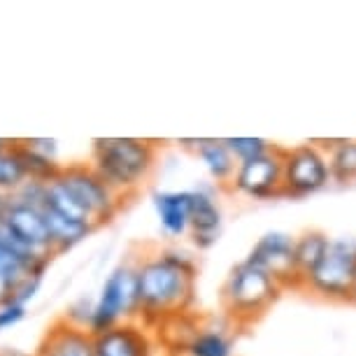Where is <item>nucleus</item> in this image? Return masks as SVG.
Here are the masks:
<instances>
[{"label":"nucleus","mask_w":356,"mask_h":356,"mask_svg":"<svg viewBox=\"0 0 356 356\" xmlns=\"http://www.w3.org/2000/svg\"><path fill=\"white\" fill-rule=\"evenodd\" d=\"M140 319L145 326H163L182 317L196 300V261L184 250H159L136 261Z\"/></svg>","instance_id":"f257e3e1"},{"label":"nucleus","mask_w":356,"mask_h":356,"mask_svg":"<svg viewBox=\"0 0 356 356\" xmlns=\"http://www.w3.org/2000/svg\"><path fill=\"white\" fill-rule=\"evenodd\" d=\"M91 165L122 198L133 196L156 165V145L140 138H96Z\"/></svg>","instance_id":"f03ea898"},{"label":"nucleus","mask_w":356,"mask_h":356,"mask_svg":"<svg viewBox=\"0 0 356 356\" xmlns=\"http://www.w3.org/2000/svg\"><path fill=\"white\" fill-rule=\"evenodd\" d=\"M282 291L284 289L270 275L245 259L226 275V282L221 286V307L235 328L250 326L264 317L273 303H277Z\"/></svg>","instance_id":"7ed1b4c3"},{"label":"nucleus","mask_w":356,"mask_h":356,"mask_svg":"<svg viewBox=\"0 0 356 356\" xmlns=\"http://www.w3.org/2000/svg\"><path fill=\"white\" fill-rule=\"evenodd\" d=\"M356 280V235L331 238L326 257L303 280L300 289L317 298L333 303H352V289Z\"/></svg>","instance_id":"20e7f679"},{"label":"nucleus","mask_w":356,"mask_h":356,"mask_svg":"<svg viewBox=\"0 0 356 356\" xmlns=\"http://www.w3.org/2000/svg\"><path fill=\"white\" fill-rule=\"evenodd\" d=\"M138 319H140L138 270L133 261H124V264H119L107 275V280L100 286L89 333L100 335L119 324L138 321Z\"/></svg>","instance_id":"39448f33"},{"label":"nucleus","mask_w":356,"mask_h":356,"mask_svg":"<svg viewBox=\"0 0 356 356\" xmlns=\"http://www.w3.org/2000/svg\"><path fill=\"white\" fill-rule=\"evenodd\" d=\"M331 168L324 145L305 143L282 149V184L286 198H307L331 184Z\"/></svg>","instance_id":"423d86ee"},{"label":"nucleus","mask_w":356,"mask_h":356,"mask_svg":"<svg viewBox=\"0 0 356 356\" xmlns=\"http://www.w3.org/2000/svg\"><path fill=\"white\" fill-rule=\"evenodd\" d=\"M61 184L70 191V196L84 207L93 226H103L112 221L114 214L122 207V196L93 170L91 163H72L61 168L58 175Z\"/></svg>","instance_id":"0eeeda50"},{"label":"nucleus","mask_w":356,"mask_h":356,"mask_svg":"<svg viewBox=\"0 0 356 356\" xmlns=\"http://www.w3.org/2000/svg\"><path fill=\"white\" fill-rule=\"evenodd\" d=\"M296 238L284 231H268L254 243L247 261L266 270L282 289H300L296 270Z\"/></svg>","instance_id":"6e6552de"},{"label":"nucleus","mask_w":356,"mask_h":356,"mask_svg":"<svg viewBox=\"0 0 356 356\" xmlns=\"http://www.w3.org/2000/svg\"><path fill=\"white\" fill-rule=\"evenodd\" d=\"M231 191L252 200H273L284 196L282 184V147H275L266 156L247 163H238L233 175Z\"/></svg>","instance_id":"1a4fd4ad"},{"label":"nucleus","mask_w":356,"mask_h":356,"mask_svg":"<svg viewBox=\"0 0 356 356\" xmlns=\"http://www.w3.org/2000/svg\"><path fill=\"white\" fill-rule=\"evenodd\" d=\"M193 212H191V240L198 250H210L217 243L224 228V212L219 203V186L214 182H198L191 189Z\"/></svg>","instance_id":"9d476101"},{"label":"nucleus","mask_w":356,"mask_h":356,"mask_svg":"<svg viewBox=\"0 0 356 356\" xmlns=\"http://www.w3.org/2000/svg\"><path fill=\"white\" fill-rule=\"evenodd\" d=\"M3 224L10 231L12 238L19 245H24L26 250L42 254V257H54L56 254L51 245V233H49V224H47L44 210H40V207H31L12 200L10 212Z\"/></svg>","instance_id":"9b49d317"},{"label":"nucleus","mask_w":356,"mask_h":356,"mask_svg":"<svg viewBox=\"0 0 356 356\" xmlns=\"http://www.w3.org/2000/svg\"><path fill=\"white\" fill-rule=\"evenodd\" d=\"M96 356H154V342L145 324L126 321L110 331L93 335Z\"/></svg>","instance_id":"f8f14e48"},{"label":"nucleus","mask_w":356,"mask_h":356,"mask_svg":"<svg viewBox=\"0 0 356 356\" xmlns=\"http://www.w3.org/2000/svg\"><path fill=\"white\" fill-rule=\"evenodd\" d=\"M33 356H96L93 335L86 328H79L61 317L47 328L44 338Z\"/></svg>","instance_id":"ddd939ff"},{"label":"nucleus","mask_w":356,"mask_h":356,"mask_svg":"<svg viewBox=\"0 0 356 356\" xmlns=\"http://www.w3.org/2000/svg\"><path fill=\"white\" fill-rule=\"evenodd\" d=\"M152 205L165 235H170V238H182V235L191 231V212H193L191 189L156 191L152 196Z\"/></svg>","instance_id":"4468645a"},{"label":"nucleus","mask_w":356,"mask_h":356,"mask_svg":"<svg viewBox=\"0 0 356 356\" xmlns=\"http://www.w3.org/2000/svg\"><path fill=\"white\" fill-rule=\"evenodd\" d=\"M233 328L235 326L228 319L198 324L196 333L191 335L179 356H235Z\"/></svg>","instance_id":"2eb2a0df"},{"label":"nucleus","mask_w":356,"mask_h":356,"mask_svg":"<svg viewBox=\"0 0 356 356\" xmlns=\"http://www.w3.org/2000/svg\"><path fill=\"white\" fill-rule=\"evenodd\" d=\"M203 168L210 175V179L217 186H231L233 175L238 170V161L226 147L224 138H200L198 149L193 152Z\"/></svg>","instance_id":"dca6fc26"},{"label":"nucleus","mask_w":356,"mask_h":356,"mask_svg":"<svg viewBox=\"0 0 356 356\" xmlns=\"http://www.w3.org/2000/svg\"><path fill=\"white\" fill-rule=\"evenodd\" d=\"M328 245H331V238L324 231H305L296 238L293 257H296V270H298L300 284L321 264V259L328 252Z\"/></svg>","instance_id":"f3484780"},{"label":"nucleus","mask_w":356,"mask_h":356,"mask_svg":"<svg viewBox=\"0 0 356 356\" xmlns=\"http://www.w3.org/2000/svg\"><path fill=\"white\" fill-rule=\"evenodd\" d=\"M44 217H47V224H49L51 245H54V252L56 254L72 250V247L79 245L82 240H86L93 231H96V226L93 224L65 219V217H61V214H56L51 210H44Z\"/></svg>","instance_id":"a211bd4d"},{"label":"nucleus","mask_w":356,"mask_h":356,"mask_svg":"<svg viewBox=\"0 0 356 356\" xmlns=\"http://www.w3.org/2000/svg\"><path fill=\"white\" fill-rule=\"evenodd\" d=\"M328 154V168L335 184L356 182V138L328 140L324 145Z\"/></svg>","instance_id":"6ab92c4d"},{"label":"nucleus","mask_w":356,"mask_h":356,"mask_svg":"<svg viewBox=\"0 0 356 356\" xmlns=\"http://www.w3.org/2000/svg\"><path fill=\"white\" fill-rule=\"evenodd\" d=\"M44 210H51V212L61 214V217L72 219V221H86V224H91L89 214L84 212V207L70 196V191L61 184V179L58 177L51 179V182H47Z\"/></svg>","instance_id":"aec40b11"},{"label":"nucleus","mask_w":356,"mask_h":356,"mask_svg":"<svg viewBox=\"0 0 356 356\" xmlns=\"http://www.w3.org/2000/svg\"><path fill=\"white\" fill-rule=\"evenodd\" d=\"M17 154L22 159V163L29 172V179H38V182H51L61 175V165H56V161L42 156V154L33 152L31 147L24 145V140H15Z\"/></svg>","instance_id":"412c9836"},{"label":"nucleus","mask_w":356,"mask_h":356,"mask_svg":"<svg viewBox=\"0 0 356 356\" xmlns=\"http://www.w3.org/2000/svg\"><path fill=\"white\" fill-rule=\"evenodd\" d=\"M26 179H29V172H26L22 159H19L15 143H12L8 152L0 154V191L15 193Z\"/></svg>","instance_id":"4be33fe9"},{"label":"nucleus","mask_w":356,"mask_h":356,"mask_svg":"<svg viewBox=\"0 0 356 356\" xmlns=\"http://www.w3.org/2000/svg\"><path fill=\"white\" fill-rule=\"evenodd\" d=\"M226 147L231 149L238 163H247V161H254L259 156H266L268 152L275 149V145L266 138H247V136H238V138H224Z\"/></svg>","instance_id":"5701e85b"},{"label":"nucleus","mask_w":356,"mask_h":356,"mask_svg":"<svg viewBox=\"0 0 356 356\" xmlns=\"http://www.w3.org/2000/svg\"><path fill=\"white\" fill-rule=\"evenodd\" d=\"M93 307H96V300L89 298V296H82V298L75 300V303L65 310L63 317L68 319L70 324H75V326L86 328V331H89L91 319H93Z\"/></svg>","instance_id":"b1692460"},{"label":"nucleus","mask_w":356,"mask_h":356,"mask_svg":"<svg viewBox=\"0 0 356 356\" xmlns=\"http://www.w3.org/2000/svg\"><path fill=\"white\" fill-rule=\"evenodd\" d=\"M24 317H26V305L17 303V300H8V303H3L0 305V331L17 326Z\"/></svg>","instance_id":"393cba45"},{"label":"nucleus","mask_w":356,"mask_h":356,"mask_svg":"<svg viewBox=\"0 0 356 356\" xmlns=\"http://www.w3.org/2000/svg\"><path fill=\"white\" fill-rule=\"evenodd\" d=\"M26 147H31L33 152L42 154V156L56 161V140H49V138H31V140H24Z\"/></svg>","instance_id":"a878e982"},{"label":"nucleus","mask_w":356,"mask_h":356,"mask_svg":"<svg viewBox=\"0 0 356 356\" xmlns=\"http://www.w3.org/2000/svg\"><path fill=\"white\" fill-rule=\"evenodd\" d=\"M10 205H12V196H10V193H5V191H0V224H3L5 217H8Z\"/></svg>","instance_id":"bb28decb"},{"label":"nucleus","mask_w":356,"mask_h":356,"mask_svg":"<svg viewBox=\"0 0 356 356\" xmlns=\"http://www.w3.org/2000/svg\"><path fill=\"white\" fill-rule=\"evenodd\" d=\"M12 147V140H5V138H0V154H5Z\"/></svg>","instance_id":"cd10ccee"},{"label":"nucleus","mask_w":356,"mask_h":356,"mask_svg":"<svg viewBox=\"0 0 356 356\" xmlns=\"http://www.w3.org/2000/svg\"><path fill=\"white\" fill-rule=\"evenodd\" d=\"M352 303H356V280H354V289H352Z\"/></svg>","instance_id":"c85d7f7f"},{"label":"nucleus","mask_w":356,"mask_h":356,"mask_svg":"<svg viewBox=\"0 0 356 356\" xmlns=\"http://www.w3.org/2000/svg\"><path fill=\"white\" fill-rule=\"evenodd\" d=\"M177 356H179V354H177Z\"/></svg>","instance_id":"c756f323"}]
</instances>
